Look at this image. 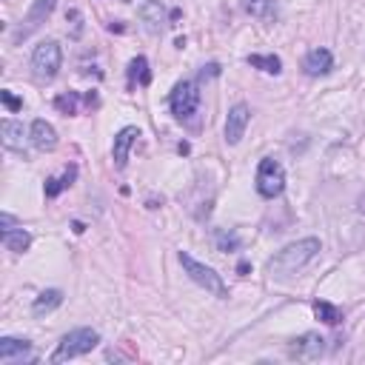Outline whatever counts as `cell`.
Instances as JSON below:
<instances>
[{
  "label": "cell",
  "mask_w": 365,
  "mask_h": 365,
  "mask_svg": "<svg viewBox=\"0 0 365 365\" xmlns=\"http://www.w3.org/2000/svg\"><path fill=\"white\" fill-rule=\"evenodd\" d=\"M319 240L317 237H302V240H297V242H288L285 248H279L271 259H268V265H265V271H268V277H274V279H288V277H294V274H299L317 254H319Z\"/></svg>",
  "instance_id": "1"
},
{
  "label": "cell",
  "mask_w": 365,
  "mask_h": 365,
  "mask_svg": "<svg viewBox=\"0 0 365 365\" xmlns=\"http://www.w3.org/2000/svg\"><path fill=\"white\" fill-rule=\"evenodd\" d=\"M180 265H182V271L188 274V279H191V282H197L200 288H205V291H208V294H214L217 299H225V297H228V288H225L222 277H220L211 265H205V262L194 259L188 251H180Z\"/></svg>",
  "instance_id": "2"
},
{
  "label": "cell",
  "mask_w": 365,
  "mask_h": 365,
  "mask_svg": "<svg viewBox=\"0 0 365 365\" xmlns=\"http://www.w3.org/2000/svg\"><path fill=\"white\" fill-rule=\"evenodd\" d=\"M97 342H100V334H97L94 328H74V331H68V334L57 342V348H54V354H51V362H66V359L83 356V354H88L91 348H97Z\"/></svg>",
  "instance_id": "3"
},
{
  "label": "cell",
  "mask_w": 365,
  "mask_h": 365,
  "mask_svg": "<svg viewBox=\"0 0 365 365\" xmlns=\"http://www.w3.org/2000/svg\"><path fill=\"white\" fill-rule=\"evenodd\" d=\"M60 63H63V51H60L57 40H43L40 46H34V51H31V74L40 83L54 80L57 71H60Z\"/></svg>",
  "instance_id": "4"
},
{
  "label": "cell",
  "mask_w": 365,
  "mask_h": 365,
  "mask_svg": "<svg viewBox=\"0 0 365 365\" xmlns=\"http://www.w3.org/2000/svg\"><path fill=\"white\" fill-rule=\"evenodd\" d=\"M257 194L265 197V200H274L282 194L285 188V168L274 160V157H262L259 165H257Z\"/></svg>",
  "instance_id": "5"
},
{
  "label": "cell",
  "mask_w": 365,
  "mask_h": 365,
  "mask_svg": "<svg viewBox=\"0 0 365 365\" xmlns=\"http://www.w3.org/2000/svg\"><path fill=\"white\" fill-rule=\"evenodd\" d=\"M168 106H171V114L177 120H191L197 114V106H200V88L194 80H180L174 83L171 94H168Z\"/></svg>",
  "instance_id": "6"
},
{
  "label": "cell",
  "mask_w": 365,
  "mask_h": 365,
  "mask_svg": "<svg viewBox=\"0 0 365 365\" xmlns=\"http://www.w3.org/2000/svg\"><path fill=\"white\" fill-rule=\"evenodd\" d=\"M54 6H57V0H34L31 6H29V11H26V17L20 20V26L14 29V34H11V40L14 43H23L26 37H31L48 17H51V11H54Z\"/></svg>",
  "instance_id": "7"
},
{
  "label": "cell",
  "mask_w": 365,
  "mask_h": 365,
  "mask_svg": "<svg viewBox=\"0 0 365 365\" xmlns=\"http://www.w3.org/2000/svg\"><path fill=\"white\" fill-rule=\"evenodd\" d=\"M248 120H251V108L245 103H237L228 108V117H225V143L228 145H237L245 137Z\"/></svg>",
  "instance_id": "8"
},
{
  "label": "cell",
  "mask_w": 365,
  "mask_h": 365,
  "mask_svg": "<svg viewBox=\"0 0 365 365\" xmlns=\"http://www.w3.org/2000/svg\"><path fill=\"white\" fill-rule=\"evenodd\" d=\"M322 351H325V339L319 334H314V331L297 336L288 345V356H294V359H319Z\"/></svg>",
  "instance_id": "9"
},
{
  "label": "cell",
  "mask_w": 365,
  "mask_h": 365,
  "mask_svg": "<svg viewBox=\"0 0 365 365\" xmlns=\"http://www.w3.org/2000/svg\"><path fill=\"white\" fill-rule=\"evenodd\" d=\"M137 137H140V128H137V125H125V128H120V131L114 134L111 157H114V165H117V168H125L128 151H131V145L137 143Z\"/></svg>",
  "instance_id": "10"
},
{
  "label": "cell",
  "mask_w": 365,
  "mask_h": 365,
  "mask_svg": "<svg viewBox=\"0 0 365 365\" xmlns=\"http://www.w3.org/2000/svg\"><path fill=\"white\" fill-rule=\"evenodd\" d=\"M334 68V54L328 48H311L305 57H302V71L308 77H322Z\"/></svg>",
  "instance_id": "11"
},
{
  "label": "cell",
  "mask_w": 365,
  "mask_h": 365,
  "mask_svg": "<svg viewBox=\"0 0 365 365\" xmlns=\"http://www.w3.org/2000/svg\"><path fill=\"white\" fill-rule=\"evenodd\" d=\"M29 140H31V145H34L37 151H54V148H57V131H54V125L46 123V120H34V123H31Z\"/></svg>",
  "instance_id": "12"
},
{
  "label": "cell",
  "mask_w": 365,
  "mask_h": 365,
  "mask_svg": "<svg viewBox=\"0 0 365 365\" xmlns=\"http://www.w3.org/2000/svg\"><path fill=\"white\" fill-rule=\"evenodd\" d=\"M140 20H143L145 31L160 34L163 26H165V9H163V3H160V0H145V3L140 6Z\"/></svg>",
  "instance_id": "13"
},
{
  "label": "cell",
  "mask_w": 365,
  "mask_h": 365,
  "mask_svg": "<svg viewBox=\"0 0 365 365\" xmlns=\"http://www.w3.org/2000/svg\"><path fill=\"white\" fill-rule=\"evenodd\" d=\"M74 180H77V165H66L57 177H48V180H46L43 194H46L48 200H54L57 194H63L66 188H71V185H74Z\"/></svg>",
  "instance_id": "14"
},
{
  "label": "cell",
  "mask_w": 365,
  "mask_h": 365,
  "mask_svg": "<svg viewBox=\"0 0 365 365\" xmlns=\"http://www.w3.org/2000/svg\"><path fill=\"white\" fill-rule=\"evenodd\" d=\"M60 305H63V291H60V288H46V291H40V294L34 297L31 314H34V317H46V314H51V311L60 308Z\"/></svg>",
  "instance_id": "15"
},
{
  "label": "cell",
  "mask_w": 365,
  "mask_h": 365,
  "mask_svg": "<svg viewBox=\"0 0 365 365\" xmlns=\"http://www.w3.org/2000/svg\"><path fill=\"white\" fill-rule=\"evenodd\" d=\"M31 342L29 339H17V336H3L0 339V362H17L23 356H29Z\"/></svg>",
  "instance_id": "16"
},
{
  "label": "cell",
  "mask_w": 365,
  "mask_h": 365,
  "mask_svg": "<svg viewBox=\"0 0 365 365\" xmlns=\"http://www.w3.org/2000/svg\"><path fill=\"white\" fill-rule=\"evenodd\" d=\"M0 137H3V145L11 151H23V145H26V131H23V123H17V120H3Z\"/></svg>",
  "instance_id": "17"
},
{
  "label": "cell",
  "mask_w": 365,
  "mask_h": 365,
  "mask_svg": "<svg viewBox=\"0 0 365 365\" xmlns=\"http://www.w3.org/2000/svg\"><path fill=\"white\" fill-rule=\"evenodd\" d=\"M3 245L14 254H23L31 245V234L26 228H9V231H3Z\"/></svg>",
  "instance_id": "18"
},
{
  "label": "cell",
  "mask_w": 365,
  "mask_h": 365,
  "mask_svg": "<svg viewBox=\"0 0 365 365\" xmlns=\"http://www.w3.org/2000/svg\"><path fill=\"white\" fill-rule=\"evenodd\" d=\"M151 83V71H148V60L140 54L128 63V86H148Z\"/></svg>",
  "instance_id": "19"
},
{
  "label": "cell",
  "mask_w": 365,
  "mask_h": 365,
  "mask_svg": "<svg viewBox=\"0 0 365 365\" xmlns=\"http://www.w3.org/2000/svg\"><path fill=\"white\" fill-rule=\"evenodd\" d=\"M311 308H314L317 319H322L325 325H339V322H342V311H339L334 302H328V299H314Z\"/></svg>",
  "instance_id": "20"
},
{
  "label": "cell",
  "mask_w": 365,
  "mask_h": 365,
  "mask_svg": "<svg viewBox=\"0 0 365 365\" xmlns=\"http://www.w3.org/2000/svg\"><path fill=\"white\" fill-rule=\"evenodd\" d=\"M248 63L265 74H279L282 71V60L277 54H248Z\"/></svg>",
  "instance_id": "21"
},
{
  "label": "cell",
  "mask_w": 365,
  "mask_h": 365,
  "mask_svg": "<svg viewBox=\"0 0 365 365\" xmlns=\"http://www.w3.org/2000/svg\"><path fill=\"white\" fill-rule=\"evenodd\" d=\"M245 11L259 20H271L277 14V0H245Z\"/></svg>",
  "instance_id": "22"
},
{
  "label": "cell",
  "mask_w": 365,
  "mask_h": 365,
  "mask_svg": "<svg viewBox=\"0 0 365 365\" xmlns=\"http://www.w3.org/2000/svg\"><path fill=\"white\" fill-rule=\"evenodd\" d=\"M54 108H57L60 114H66V117L77 114V108H80V94H77V91H63V94H57V97H54Z\"/></svg>",
  "instance_id": "23"
},
{
  "label": "cell",
  "mask_w": 365,
  "mask_h": 365,
  "mask_svg": "<svg viewBox=\"0 0 365 365\" xmlns=\"http://www.w3.org/2000/svg\"><path fill=\"white\" fill-rule=\"evenodd\" d=\"M0 100H3V106H6L9 111H20V108H23V100H20V97H14L9 88H3V91H0Z\"/></svg>",
  "instance_id": "24"
},
{
  "label": "cell",
  "mask_w": 365,
  "mask_h": 365,
  "mask_svg": "<svg viewBox=\"0 0 365 365\" xmlns=\"http://www.w3.org/2000/svg\"><path fill=\"white\" fill-rule=\"evenodd\" d=\"M217 245H220V251H228V248H237L240 240H237L234 234H222V231H217Z\"/></svg>",
  "instance_id": "25"
},
{
  "label": "cell",
  "mask_w": 365,
  "mask_h": 365,
  "mask_svg": "<svg viewBox=\"0 0 365 365\" xmlns=\"http://www.w3.org/2000/svg\"><path fill=\"white\" fill-rule=\"evenodd\" d=\"M14 222H17V220H14V217H11L9 211H3V214H0V228H3V231H9V228H14Z\"/></svg>",
  "instance_id": "26"
}]
</instances>
